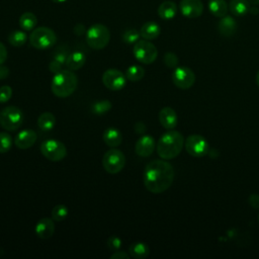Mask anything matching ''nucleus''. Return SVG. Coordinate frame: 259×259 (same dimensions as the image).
I'll list each match as a JSON object with an SVG mask.
<instances>
[{
	"label": "nucleus",
	"mask_w": 259,
	"mask_h": 259,
	"mask_svg": "<svg viewBox=\"0 0 259 259\" xmlns=\"http://www.w3.org/2000/svg\"><path fill=\"white\" fill-rule=\"evenodd\" d=\"M174 168L163 160H153L149 162L144 170V185L152 193H162L173 183Z\"/></svg>",
	"instance_id": "obj_1"
},
{
	"label": "nucleus",
	"mask_w": 259,
	"mask_h": 259,
	"mask_svg": "<svg viewBox=\"0 0 259 259\" xmlns=\"http://www.w3.org/2000/svg\"><path fill=\"white\" fill-rule=\"evenodd\" d=\"M184 137L175 130H168L164 133L157 143V153L164 160L176 158L184 147Z\"/></svg>",
	"instance_id": "obj_2"
},
{
	"label": "nucleus",
	"mask_w": 259,
	"mask_h": 259,
	"mask_svg": "<svg viewBox=\"0 0 259 259\" xmlns=\"http://www.w3.org/2000/svg\"><path fill=\"white\" fill-rule=\"evenodd\" d=\"M78 78L72 70H61L55 73L51 82L53 94L60 98H66L72 95L77 89Z\"/></svg>",
	"instance_id": "obj_3"
},
{
	"label": "nucleus",
	"mask_w": 259,
	"mask_h": 259,
	"mask_svg": "<svg viewBox=\"0 0 259 259\" xmlns=\"http://www.w3.org/2000/svg\"><path fill=\"white\" fill-rule=\"evenodd\" d=\"M110 40L109 29L101 23H95L86 30V42L93 50L104 49Z\"/></svg>",
	"instance_id": "obj_4"
},
{
	"label": "nucleus",
	"mask_w": 259,
	"mask_h": 259,
	"mask_svg": "<svg viewBox=\"0 0 259 259\" xmlns=\"http://www.w3.org/2000/svg\"><path fill=\"white\" fill-rule=\"evenodd\" d=\"M57 41L55 31L47 26H39L34 28L29 34L30 45L37 50H47L53 47Z\"/></svg>",
	"instance_id": "obj_5"
},
{
	"label": "nucleus",
	"mask_w": 259,
	"mask_h": 259,
	"mask_svg": "<svg viewBox=\"0 0 259 259\" xmlns=\"http://www.w3.org/2000/svg\"><path fill=\"white\" fill-rule=\"evenodd\" d=\"M23 121V113L15 105H8L0 111V124L8 132H15Z\"/></svg>",
	"instance_id": "obj_6"
},
{
	"label": "nucleus",
	"mask_w": 259,
	"mask_h": 259,
	"mask_svg": "<svg viewBox=\"0 0 259 259\" xmlns=\"http://www.w3.org/2000/svg\"><path fill=\"white\" fill-rule=\"evenodd\" d=\"M124 165H125V156L120 150L116 148L109 149L103 155L102 166L107 173L116 174L122 170Z\"/></svg>",
	"instance_id": "obj_7"
},
{
	"label": "nucleus",
	"mask_w": 259,
	"mask_h": 259,
	"mask_svg": "<svg viewBox=\"0 0 259 259\" xmlns=\"http://www.w3.org/2000/svg\"><path fill=\"white\" fill-rule=\"evenodd\" d=\"M135 58L142 64H152L158 57V50L154 44L148 39L138 40L133 50Z\"/></svg>",
	"instance_id": "obj_8"
},
{
	"label": "nucleus",
	"mask_w": 259,
	"mask_h": 259,
	"mask_svg": "<svg viewBox=\"0 0 259 259\" xmlns=\"http://www.w3.org/2000/svg\"><path fill=\"white\" fill-rule=\"evenodd\" d=\"M40 153L50 161L57 162L67 156V148L64 143L58 140H47L40 145Z\"/></svg>",
	"instance_id": "obj_9"
},
{
	"label": "nucleus",
	"mask_w": 259,
	"mask_h": 259,
	"mask_svg": "<svg viewBox=\"0 0 259 259\" xmlns=\"http://www.w3.org/2000/svg\"><path fill=\"white\" fill-rule=\"evenodd\" d=\"M186 152L195 158L205 156L209 152V145L206 139L200 135H190L184 142Z\"/></svg>",
	"instance_id": "obj_10"
},
{
	"label": "nucleus",
	"mask_w": 259,
	"mask_h": 259,
	"mask_svg": "<svg viewBox=\"0 0 259 259\" xmlns=\"http://www.w3.org/2000/svg\"><path fill=\"white\" fill-rule=\"evenodd\" d=\"M194 72L187 67H177L172 73V81L174 85L182 90L189 89L195 83Z\"/></svg>",
	"instance_id": "obj_11"
},
{
	"label": "nucleus",
	"mask_w": 259,
	"mask_h": 259,
	"mask_svg": "<svg viewBox=\"0 0 259 259\" xmlns=\"http://www.w3.org/2000/svg\"><path fill=\"white\" fill-rule=\"evenodd\" d=\"M102 82L107 89L118 91L125 86L126 77L117 69H108L102 74Z\"/></svg>",
	"instance_id": "obj_12"
},
{
	"label": "nucleus",
	"mask_w": 259,
	"mask_h": 259,
	"mask_svg": "<svg viewBox=\"0 0 259 259\" xmlns=\"http://www.w3.org/2000/svg\"><path fill=\"white\" fill-rule=\"evenodd\" d=\"M179 9L187 18H197L202 14L203 5L200 0H181Z\"/></svg>",
	"instance_id": "obj_13"
},
{
	"label": "nucleus",
	"mask_w": 259,
	"mask_h": 259,
	"mask_svg": "<svg viewBox=\"0 0 259 259\" xmlns=\"http://www.w3.org/2000/svg\"><path fill=\"white\" fill-rule=\"evenodd\" d=\"M156 148V142L152 136L145 135L142 136L136 143L135 151L140 157H149L153 154Z\"/></svg>",
	"instance_id": "obj_14"
},
{
	"label": "nucleus",
	"mask_w": 259,
	"mask_h": 259,
	"mask_svg": "<svg viewBox=\"0 0 259 259\" xmlns=\"http://www.w3.org/2000/svg\"><path fill=\"white\" fill-rule=\"evenodd\" d=\"M37 135L36 133L31 128H25L19 132L16 137L14 138V145L18 149L26 150L34 145L36 142Z\"/></svg>",
	"instance_id": "obj_15"
},
{
	"label": "nucleus",
	"mask_w": 259,
	"mask_h": 259,
	"mask_svg": "<svg viewBox=\"0 0 259 259\" xmlns=\"http://www.w3.org/2000/svg\"><path fill=\"white\" fill-rule=\"evenodd\" d=\"M159 121L166 130H173L178 123V116L176 111L169 106L163 107L159 112Z\"/></svg>",
	"instance_id": "obj_16"
},
{
	"label": "nucleus",
	"mask_w": 259,
	"mask_h": 259,
	"mask_svg": "<svg viewBox=\"0 0 259 259\" xmlns=\"http://www.w3.org/2000/svg\"><path fill=\"white\" fill-rule=\"evenodd\" d=\"M34 232L40 239H49L54 235L55 224L52 218H42L37 221Z\"/></svg>",
	"instance_id": "obj_17"
},
{
	"label": "nucleus",
	"mask_w": 259,
	"mask_h": 259,
	"mask_svg": "<svg viewBox=\"0 0 259 259\" xmlns=\"http://www.w3.org/2000/svg\"><path fill=\"white\" fill-rule=\"evenodd\" d=\"M237 27L238 25L236 20L229 15L222 17L218 23V30L220 34L225 37L233 36L237 31Z\"/></svg>",
	"instance_id": "obj_18"
},
{
	"label": "nucleus",
	"mask_w": 259,
	"mask_h": 259,
	"mask_svg": "<svg viewBox=\"0 0 259 259\" xmlns=\"http://www.w3.org/2000/svg\"><path fill=\"white\" fill-rule=\"evenodd\" d=\"M86 62V56L81 51H75L68 55L65 66L72 71L81 69Z\"/></svg>",
	"instance_id": "obj_19"
},
{
	"label": "nucleus",
	"mask_w": 259,
	"mask_h": 259,
	"mask_svg": "<svg viewBox=\"0 0 259 259\" xmlns=\"http://www.w3.org/2000/svg\"><path fill=\"white\" fill-rule=\"evenodd\" d=\"M102 139L104 143L110 148L118 147L122 142L121 133L115 127H107L102 135Z\"/></svg>",
	"instance_id": "obj_20"
},
{
	"label": "nucleus",
	"mask_w": 259,
	"mask_h": 259,
	"mask_svg": "<svg viewBox=\"0 0 259 259\" xmlns=\"http://www.w3.org/2000/svg\"><path fill=\"white\" fill-rule=\"evenodd\" d=\"M158 15L164 20H170L175 17L177 13V5L175 2L167 0L162 2L158 7Z\"/></svg>",
	"instance_id": "obj_21"
},
{
	"label": "nucleus",
	"mask_w": 259,
	"mask_h": 259,
	"mask_svg": "<svg viewBox=\"0 0 259 259\" xmlns=\"http://www.w3.org/2000/svg\"><path fill=\"white\" fill-rule=\"evenodd\" d=\"M161 32L160 25L154 21H148L143 24L140 29V34L144 39L152 40L159 36Z\"/></svg>",
	"instance_id": "obj_22"
},
{
	"label": "nucleus",
	"mask_w": 259,
	"mask_h": 259,
	"mask_svg": "<svg viewBox=\"0 0 259 259\" xmlns=\"http://www.w3.org/2000/svg\"><path fill=\"white\" fill-rule=\"evenodd\" d=\"M128 253L131 257H134L136 259H144L149 256L150 248L144 242H135L131 244L128 248Z\"/></svg>",
	"instance_id": "obj_23"
},
{
	"label": "nucleus",
	"mask_w": 259,
	"mask_h": 259,
	"mask_svg": "<svg viewBox=\"0 0 259 259\" xmlns=\"http://www.w3.org/2000/svg\"><path fill=\"white\" fill-rule=\"evenodd\" d=\"M208 9L213 16L222 18L227 15L229 4H227L226 0H209Z\"/></svg>",
	"instance_id": "obj_24"
},
{
	"label": "nucleus",
	"mask_w": 259,
	"mask_h": 259,
	"mask_svg": "<svg viewBox=\"0 0 259 259\" xmlns=\"http://www.w3.org/2000/svg\"><path fill=\"white\" fill-rule=\"evenodd\" d=\"M68 53L65 50H59L55 53L53 60L50 62L49 69L52 73H57L62 70V67L66 64Z\"/></svg>",
	"instance_id": "obj_25"
},
{
	"label": "nucleus",
	"mask_w": 259,
	"mask_h": 259,
	"mask_svg": "<svg viewBox=\"0 0 259 259\" xmlns=\"http://www.w3.org/2000/svg\"><path fill=\"white\" fill-rule=\"evenodd\" d=\"M250 6L249 0H231L229 3L230 11L236 16H242L248 13Z\"/></svg>",
	"instance_id": "obj_26"
},
{
	"label": "nucleus",
	"mask_w": 259,
	"mask_h": 259,
	"mask_svg": "<svg viewBox=\"0 0 259 259\" xmlns=\"http://www.w3.org/2000/svg\"><path fill=\"white\" fill-rule=\"evenodd\" d=\"M56 124V117L52 112L46 111L39 114L37 117V126L45 132H49L54 128Z\"/></svg>",
	"instance_id": "obj_27"
},
{
	"label": "nucleus",
	"mask_w": 259,
	"mask_h": 259,
	"mask_svg": "<svg viewBox=\"0 0 259 259\" xmlns=\"http://www.w3.org/2000/svg\"><path fill=\"white\" fill-rule=\"evenodd\" d=\"M37 23V18L32 12H24L19 17V26L24 31L32 30Z\"/></svg>",
	"instance_id": "obj_28"
},
{
	"label": "nucleus",
	"mask_w": 259,
	"mask_h": 259,
	"mask_svg": "<svg viewBox=\"0 0 259 259\" xmlns=\"http://www.w3.org/2000/svg\"><path fill=\"white\" fill-rule=\"evenodd\" d=\"M145 76V69L140 65H132L125 71V77L132 82L140 81Z\"/></svg>",
	"instance_id": "obj_29"
},
{
	"label": "nucleus",
	"mask_w": 259,
	"mask_h": 259,
	"mask_svg": "<svg viewBox=\"0 0 259 259\" xmlns=\"http://www.w3.org/2000/svg\"><path fill=\"white\" fill-rule=\"evenodd\" d=\"M27 40V34L24 30H14L8 35V41L13 47H21Z\"/></svg>",
	"instance_id": "obj_30"
},
{
	"label": "nucleus",
	"mask_w": 259,
	"mask_h": 259,
	"mask_svg": "<svg viewBox=\"0 0 259 259\" xmlns=\"http://www.w3.org/2000/svg\"><path fill=\"white\" fill-rule=\"evenodd\" d=\"M68 213H69V210L65 204H57L56 206L53 207L51 215L54 221L61 222L68 217Z\"/></svg>",
	"instance_id": "obj_31"
},
{
	"label": "nucleus",
	"mask_w": 259,
	"mask_h": 259,
	"mask_svg": "<svg viewBox=\"0 0 259 259\" xmlns=\"http://www.w3.org/2000/svg\"><path fill=\"white\" fill-rule=\"evenodd\" d=\"M111 108V102L109 100H99L92 104L91 110L96 115H102Z\"/></svg>",
	"instance_id": "obj_32"
},
{
	"label": "nucleus",
	"mask_w": 259,
	"mask_h": 259,
	"mask_svg": "<svg viewBox=\"0 0 259 259\" xmlns=\"http://www.w3.org/2000/svg\"><path fill=\"white\" fill-rule=\"evenodd\" d=\"M12 147V137L6 133H0V154L8 152Z\"/></svg>",
	"instance_id": "obj_33"
},
{
	"label": "nucleus",
	"mask_w": 259,
	"mask_h": 259,
	"mask_svg": "<svg viewBox=\"0 0 259 259\" xmlns=\"http://www.w3.org/2000/svg\"><path fill=\"white\" fill-rule=\"evenodd\" d=\"M140 36H141L140 31H138L137 29L131 28V29H127L126 31L123 32V34H122V41L125 42V44H128V45L136 44L139 40Z\"/></svg>",
	"instance_id": "obj_34"
},
{
	"label": "nucleus",
	"mask_w": 259,
	"mask_h": 259,
	"mask_svg": "<svg viewBox=\"0 0 259 259\" xmlns=\"http://www.w3.org/2000/svg\"><path fill=\"white\" fill-rule=\"evenodd\" d=\"M164 64L166 65L167 68L175 69V68L178 67L179 59H178V57L174 53L168 52V53H166L164 55Z\"/></svg>",
	"instance_id": "obj_35"
},
{
	"label": "nucleus",
	"mask_w": 259,
	"mask_h": 259,
	"mask_svg": "<svg viewBox=\"0 0 259 259\" xmlns=\"http://www.w3.org/2000/svg\"><path fill=\"white\" fill-rule=\"evenodd\" d=\"M12 96V88L8 85L0 87V103H5L10 100Z\"/></svg>",
	"instance_id": "obj_36"
},
{
	"label": "nucleus",
	"mask_w": 259,
	"mask_h": 259,
	"mask_svg": "<svg viewBox=\"0 0 259 259\" xmlns=\"http://www.w3.org/2000/svg\"><path fill=\"white\" fill-rule=\"evenodd\" d=\"M107 247L111 251H117L121 247V240L117 236H111L107 239Z\"/></svg>",
	"instance_id": "obj_37"
},
{
	"label": "nucleus",
	"mask_w": 259,
	"mask_h": 259,
	"mask_svg": "<svg viewBox=\"0 0 259 259\" xmlns=\"http://www.w3.org/2000/svg\"><path fill=\"white\" fill-rule=\"evenodd\" d=\"M131 255L130 253H126L125 251H114L111 255H110V259H130Z\"/></svg>",
	"instance_id": "obj_38"
},
{
	"label": "nucleus",
	"mask_w": 259,
	"mask_h": 259,
	"mask_svg": "<svg viewBox=\"0 0 259 259\" xmlns=\"http://www.w3.org/2000/svg\"><path fill=\"white\" fill-rule=\"evenodd\" d=\"M249 204L254 208H259V194L253 193L248 198Z\"/></svg>",
	"instance_id": "obj_39"
},
{
	"label": "nucleus",
	"mask_w": 259,
	"mask_h": 259,
	"mask_svg": "<svg viewBox=\"0 0 259 259\" xmlns=\"http://www.w3.org/2000/svg\"><path fill=\"white\" fill-rule=\"evenodd\" d=\"M7 59V50L6 47L0 41V65H2Z\"/></svg>",
	"instance_id": "obj_40"
},
{
	"label": "nucleus",
	"mask_w": 259,
	"mask_h": 259,
	"mask_svg": "<svg viewBox=\"0 0 259 259\" xmlns=\"http://www.w3.org/2000/svg\"><path fill=\"white\" fill-rule=\"evenodd\" d=\"M134 127H135L136 133H138V134H144L146 132V130H147V126H146V124L143 121H137L135 123Z\"/></svg>",
	"instance_id": "obj_41"
},
{
	"label": "nucleus",
	"mask_w": 259,
	"mask_h": 259,
	"mask_svg": "<svg viewBox=\"0 0 259 259\" xmlns=\"http://www.w3.org/2000/svg\"><path fill=\"white\" fill-rule=\"evenodd\" d=\"M8 75H9V69L3 64L0 65V80L7 78Z\"/></svg>",
	"instance_id": "obj_42"
},
{
	"label": "nucleus",
	"mask_w": 259,
	"mask_h": 259,
	"mask_svg": "<svg viewBox=\"0 0 259 259\" xmlns=\"http://www.w3.org/2000/svg\"><path fill=\"white\" fill-rule=\"evenodd\" d=\"M74 32H75V34H77V35H82V34H84V33L86 32L85 26H84L83 24H81V23L77 24V25L74 27Z\"/></svg>",
	"instance_id": "obj_43"
},
{
	"label": "nucleus",
	"mask_w": 259,
	"mask_h": 259,
	"mask_svg": "<svg viewBox=\"0 0 259 259\" xmlns=\"http://www.w3.org/2000/svg\"><path fill=\"white\" fill-rule=\"evenodd\" d=\"M249 12L251 14H253V15H256V14L259 13V9H258V7L256 5H251L250 9H249Z\"/></svg>",
	"instance_id": "obj_44"
},
{
	"label": "nucleus",
	"mask_w": 259,
	"mask_h": 259,
	"mask_svg": "<svg viewBox=\"0 0 259 259\" xmlns=\"http://www.w3.org/2000/svg\"><path fill=\"white\" fill-rule=\"evenodd\" d=\"M250 4L251 5H256V6H259V0H249Z\"/></svg>",
	"instance_id": "obj_45"
},
{
	"label": "nucleus",
	"mask_w": 259,
	"mask_h": 259,
	"mask_svg": "<svg viewBox=\"0 0 259 259\" xmlns=\"http://www.w3.org/2000/svg\"><path fill=\"white\" fill-rule=\"evenodd\" d=\"M53 2H55V3H64V2H66L67 0H52Z\"/></svg>",
	"instance_id": "obj_46"
},
{
	"label": "nucleus",
	"mask_w": 259,
	"mask_h": 259,
	"mask_svg": "<svg viewBox=\"0 0 259 259\" xmlns=\"http://www.w3.org/2000/svg\"><path fill=\"white\" fill-rule=\"evenodd\" d=\"M256 83H257V85L259 86V71H258L257 74H256Z\"/></svg>",
	"instance_id": "obj_47"
},
{
	"label": "nucleus",
	"mask_w": 259,
	"mask_h": 259,
	"mask_svg": "<svg viewBox=\"0 0 259 259\" xmlns=\"http://www.w3.org/2000/svg\"><path fill=\"white\" fill-rule=\"evenodd\" d=\"M258 224H259V214H258Z\"/></svg>",
	"instance_id": "obj_48"
}]
</instances>
